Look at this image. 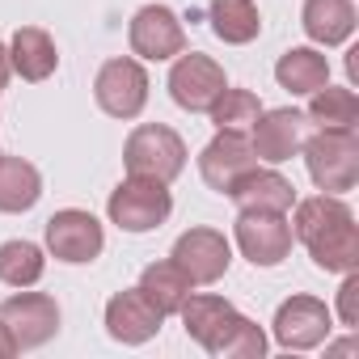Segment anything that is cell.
<instances>
[{
  "label": "cell",
  "mask_w": 359,
  "mask_h": 359,
  "mask_svg": "<svg viewBox=\"0 0 359 359\" xmlns=\"http://www.w3.org/2000/svg\"><path fill=\"white\" fill-rule=\"evenodd\" d=\"M254 165H258V156H254V144L245 140V131H220L203 148V156H199L203 182L212 191H220V195H229V187L237 182L245 169H254Z\"/></svg>",
  "instance_id": "cell-15"
},
{
  "label": "cell",
  "mask_w": 359,
  "mask_h": 359,
  "mask_svg": "<svg viewBox=\"0 0 359 359\" xmlns=\"http://www.w3.org/2000/svg\"><path fill=\"white\" fill-rule=\"evenodd\" d=\"M102 245H106V233L89 212L68 208L47 220V250L60 262H93L102 254Z\"/></svg>",
  "instance_id": "cell-13"
},
{
  "label": "cell",
  "mask_w": 359,
  "mask_h": 359,
  "mask_svg": "<svg viewBox=\"0 0 359 359\" xmlns=\"http://www.w3.org/2000/svg\"><path fill=\"white\" fill-rule=\"evenodd\" d=\"M9 355H18V342H13V334L5 330V321H0V359H9Z\"/></svg>",
  "instance_id": "cell-28"
},
{
  "label": "cell",
  "mask_w": 359,
  "mask_h": 359,
  "mask_svg": "<svg viewBox=\"0 0 359 359\" xmlns=\"http://www.w3.org/2000/svg\"><path fill=\"white\" fill-rule=\"evenodd\" d=\"M229 195L241 212H283L287 216V208L296 203V187L287 177L275 173V169H258V165L237 177L229 187Z\"/></svg>",
  "instance_id": "cell-17"
},
{
  "label": "cell",
  "mask_w": 359,
  "mask_h": 359,
  "mask_svg": "<svg viewBox=\"0 0 359 359\" xmlns=\"http://www.w3.org/2000/svg\"><path fill=\"white\" fill-rule=\"evenodd\" d=\"M131 51L140 60H173L187 51V30L173 9L165 5H144L131 18Z\"/></svg>",
  "instance_id": "cell-11"
},
{
  "label": "cell",
  "mask_w": 359,
  "mask_h": 359,
  "mask_svg": "<svg viewBox=\"0 0 359 359\" xmlns=\"http://www.w3.org/2000/svg\"><path fill=\"white\" fill-rule=\"evenodd\" d=\"M177 313L187 321V334L212 355H224V359H262L266 355V334L220 296H187V304Z\"/></svg>",
  "instance_id": "cell-2"
},
{
  "label": "cell",
  "mask_w": 359,
  "mask_h": 359,
  "mask_svg": "<svg viewBox=\"0 0 359 359\" xmlns=\"http://www.w3.org/2000/svg\"><path fill=\"white\" fill-rule=\"evenodd\" d=\"M43 250L30 241H5L0 245V283L9 287H30L43 279Z\"/></svg>",
  "instance_id": "cell-26"
},
{
  "label": "cell",
  "mask_w": 359,
  "mask_h": 359,
  "mask_svg": "<svg viewBox=\"0 0 359 359\" xmlns=\"http://www.w3.org/2000/svg\"><path fill=\"white\" fill-rule=\"evenodd\" d=\"M338 313L346 325H359V275L355 271H346V283L338 292Z\"/></svg>",
  "instance_id": "cell-27"
},
{
  "label": "cell",
  "mask_w": 359,
  "mask_h": 359,
  "mask_svg": "<svg viewBox=\"0 0 359 359\" xmlns=\"http://www.w3.org/2000/svg\"><path fill=\"white\" fill-rule=\"evenodd\" d=\"M346 72H351V81H359V47H351V55H346Z\"/></svg>",
  "instance_id": "cell-29"
},
{
  "label": "cell",
  "mask_w": 359,
  "mask_h": 359,
  "mask_svg": "<svg viewBox=\"0 0 359 359\" xmlns=\"http://www.w3.org/2000/svg\"><path fill=\"white\" fill-rule=\"evenodd\" d=\"M60 55H55V43L47 30L39 26H22L9 43V68L22 76V81H47L55 72Z\"/></svg>",
  "instance_id": "cell-18"
},
{
  "label": "cell",
  "mask_w": 359,
  "mask_h": 359,
  "mask_svg": "<svg viewBox=\"0 0 359 359\" xmlns=\"http://www.w3.org/2000/svg\"><path fill=\"white\" fill-rule=\"evenodd\" d=\"M93 97L110 118H135L148 102V72L140 60H106L93 81Z\"/></svg>",
  "instance_id": "cell-7"
},
{
  "label": "cell",
  "mask_w": 359,
  "mask_h": 359,
  "mask_svg": "<svg viewBox=\"0 0 359 359\" xmlns=\"http://www.w3.org/2000/svg\"><path fill=\"white\" fill-rule=\"evenodd\" d=\"M173 262L187 271L191 283H216L224 279L229 262H233V250L224 241V233L216 229H191L173 241Z\"/></svg>",
  "instance_id": "cell-12"
},
{
  "label": "cell",
  "mask_w": 359,
  "mask_h": 359,
  "mask_svg": "<svg viewBox=\"0 0 359 359\" xmlns=\"http://www.w3.org/2000/svg\"><path fill=\"white\" fill-rule=\"evenodd\" d=\"M304 161L309 177L321 195H342L359 182V135L355 127H317V135H304Z\"/></svg>",
  "instance_id": "cell-3"
},
{
  "label": "cell",
  "mask_w": 359,
  "mask_h": 359,
  "mask_svg": "<svg viewBox=\"0 0 359 359\" xmlns=\"http://www.w3.org/2000/svg\"><path fill=\"white\" fill-rule=\"evenodd\" d=\"M161 309L140 292V287H131V292H118L110 304H106V330H110V338L114 342H127V346H140V342H148L156 330H161Z\"/></svg>",
  "instance_id": "cell-16"
},
{
  "label": "cell",
  "mask_w": 359,
  "mask_h": 359,
  "mask_svg": "<svg viewBox=\"0 0 359 359\" xmlns=\"http://www.w3.org/2000/svg\"><path fill=\"white\" fill-rule=\"evenodd\" d=\"M191 279H187V271L177 266L173 258L169 262H152V266H144V275H140V292L161 309V317H169V313H177L187 304V296H191Z\"/></svg>",
  "instance_id": "cell-22"
},
{
  "label": "cell",
  "mask_w": 359,
  "mask_h": 359,
  "mask_svg": "<svg viewBox=\"0 0 359 359\" xmlns=\"http://www.w3.org/2000/svg\"><path fill=\"white\" fill-rule=\"evenodd\" d=\"M250 131H254V140H250V144H254V156L279 165V161H292V156L300 152V144H304V135H309V118H304L300 110H292V106H283V110H262Z\"/></svg>",
  "instance_id": "cell-14"
},
{
  "label": "cell",
  "mask_w": 359,
  "mask_h": 359,
  "mask_svg": "<svg viewBox=\"0 0 359 359\" xmlns=\"http://www.w3.org/2000/svg\"><path fill=\"white\" fill-rule=\"evenodd\" d=\"M296 237L321 271L346 275L359 266V229L338 195H313L296 203Z\"/></svg>",
  "instance_id": "cell-1"
},
{
  "label": "cell",
  "mask_w": 359,
  "mask_h": 359,
  "mask_svg": "<svg viewBox=\"0 0 359 359\" xmlns=\"http://www.w3.org/2000/svg\"><path fill=\"white\" fill-rule=\"evenodd\" d=\"M208 114H212V123L220 127V131H250L254 123H258V114H262V102L250 93V89H220V97L208 106Z\"/></svg>",
  "instance_id": "cell-25"
},
{
  "label": "cell",
  "mask_w": 359,
  "mask_h": 359,
  "mask_svg": "<svg viewBox=\"0 0 359 359\" xmlns=\"http://www.w3.org/2000/svg\"><path fill=\"white\" fill-rule=\"evenodd\" d=\"M237 245L254 266H279L292 250V224L283 220V212H241Z\"/></svg>",
  "instance_id": "cell-9"
},
{
  "label": "cell",
  "mask_w": 359,
  "mask_h": 359,
  "mask_svg": "<svg viewBox=\"0 0 359 359\" xmlns=\"http://www.w3.org/2000/svg\"><path fill=\"white\" fill-rule=\"evenodd\" d=\"M9 72H13V68H9V51H5V47H0V89H5V81H9Z\"/></svg>",
  "instance_id": "cell-30"
},
{
  "label": "cell",
  "mask_w": 359,
  "mask_h": 359,
  "mask_svg": "<svg viewBox=\"0 0 359 359\" xmlns=\"http://www.w3.org/2000/svg\"><path fill=\"white\" fill-rule=\"evenodd\" d=\"M0 321L13 334L18 351H34L43 346L47 338H55L60 330V304L47 296V292H18L0 304Z\"/></svg>",
  "instance_id": "cell-6"
},
{
  "label": "cell",
  "mask_w": 359,
  "mask_h": 359,
  "mask_svg": "<svg viewBox=\"0 0 359 359\" xmlns=\"http://www.w3.org/2000/svg\"><path fill=\"white\" fill-rule=\"evenodd\" d=\"M127 173L131 177H152V182H173L187 169V144L177 131H169L165 123H144L131 131L127 148H123Z\"/></svg>",
  "instance_id": "cell-4"
},
{
  "label": "cell",
  "mask_w": 359,
  "mask_h": 359,
  "mask_svg": "<svg viewBox=\"0 0 359 359\" xmlns=\"http://www.w3.org/2000/svg\"><path fill=\"white\" fill-rule=\"evenodd\" d=\"M330 338V309L317 296H292L275 313V342L283 351H313Z\"/></svg>",
  "instance_id": "cell-10"
},
{
  "label": "cell",
  "mask_w": 359,
  "mask_h": 359,
  "mask_svg": "<svg viewBox=\"0 0 359 359\" xmlns=\"http://www.w3.org/2000/svg\"><path fill=\"white\" fill-rule=\"evenodd\" d=\"M309 97H313L309 110H304L309 123H317V127H355L359 123V97H355V89H334L325 81Z\"/></svg>",
  "instance_id": "cell-24"
},
{
  "label": "cell",
  "mask_w": 359,
  "mask_h": 359,
  "mask_svg": "<svg viewBox=\"0 0 359 359\" xmlns=\"http://www.w3.org/2000/svg\"><path fill=\"white\" fill-rule=\"evenodd\" d=\"M43 195V177L30 161L22 156H0V212H30Z\"/></svg>",
  "instance_id": "cell-21"
},
{
  "label": "cell",
  "mask_w": 359,
  "mask_h": 359,
  "mask_svg": "<svg viewBox=\"0 0 359 359\" xmlns=\"http://www.w3.org/2000/svg\"><path fill=\"white\" fill-rule=\"evenodd\" d=\"M304 34L321 47H338L355 30V5L351 0H304Z\"/></svg>",
  "instance_id": "cell-19"
},
{
  "label": "cell",
  "mask_w": 359,
  "mask_h": 359,
  "mask_svg": "<svg viewBox=\"0 0 359 359\" xmlns=\"http://www.w3.org/2000/svg\"><path fill=\"white\" fill-rule=\"evenodd\" d=\"M275 81H279L287 93L309 97V93H317V89L330 81V64H325V55L313 51V47H292V51L279 55V64H275Z\"/></svg>",
  "instance_id": "cell-20"
},
{
  "label": "cell",
  "mask_w": 359,
  "mask_h": 359,
  "mask_svg": "<svg viewBox=\"0 0 359 359\" xmlns=\"http://www.w3.org/2000/svg\"><path fill=\"white\" fill-rule=\"evenodd\" d=\"M208 22H212L216 39H220V43H233V47L254 43L258 30H262V18H258V5H254V0H212Z\"/></svg>",
  "instance_id": "cell-23"
},
{
  "label": "cell",
  "mask_w": 359,
  "mask_h": 359,
  "mask_svg": "<svg viewBox=\"0 0 359 359\" xmlns=\"http://www.w3.org/2000/svg\"><path fill=\"white\" fill-rule=\"evenodd\" d=\"M106 212H110V220L123 233H148V229L169 220L173 199H169L165 182H152V177H127V182L110 195Z\"/></svg>",
  "instance_id": "cell-5"
},
{
  "label": "cell",
  "mask_w": 359,
  "mask_h": 359,
  "mask_svg": "<svg viewBox=\"0 0 359 359\" xmlns=\"http://www.w3.org/2000/svg\"><path fill=\"white\" fill-rule=\"evenodd\" d=\"M229 81H224V68L212 60V55H199V51H182L177 55V64H173V72H169V93H173V102L182 106V110H191V114H208V106L220 97V89H224Z\"/></svg>",
  "instance_id": "cell-8"
}]
</instances>
